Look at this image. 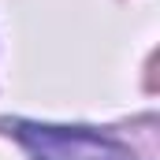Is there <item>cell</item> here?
Returning <instances> with one entry per match:
<instances>
[{
  "label": "cell",
  "instance_id": "1",
  "mask_svg": "<svg viewBox=\"0 0 160 160\" xmlns=\"http://www.w3.org/2000/svg\"><path fill=\"white\" fill-rule=\"evenodd\" d=\"M19 142L34 160H134V153L97 130L86 127H38L19 123Z\"/></svg>",
  "mask_w": 160,
  "mask_h": 160
}]
</instances>
